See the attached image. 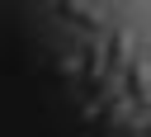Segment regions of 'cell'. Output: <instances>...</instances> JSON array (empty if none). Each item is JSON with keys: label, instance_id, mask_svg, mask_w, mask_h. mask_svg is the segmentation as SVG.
<instances>
[{"label": "cell", "instance_id": "cell-1", "mask_svg": "<svg viewBox=\"0 0 151 137\" xmlns=\"http://www.w3.org/2000/svg\"><path fill=\"white\" fill-rule=\"evenodd\" d=\"M123 66H127V33L123 28H109L104 43H99V76H94V85L123 76Z\"/></svg>", "mask_w": 151, "mask_h": 137}, {"label": "cell", "instance_id": "cell-2", "mask_svg": "<svg viewBox=\"0 0 151 137\" xmlns=\"http://www.w3.org/2000/svg\"><path fill=\"white\" fill-rule=\"evenodd\" d=\"M123 99L137 109H151V61L146 57H127L123 66Z\"/></svg>", "mask_w": 151, "mask_h": 137}, {"label": "cell", "instance_id": "cell-3", "mask_svg": "<svg viewBox=\"0 0 151 137\" xmlns=\"http://www.w3.org/2000/svg\"><path fill=\"white\" fill-rule=\"evenodd\" d=\"M57 14L61 19H71L76 28H85V33H99V14H85V5H76V0H61L57 5Z\"/></svg>", "mask_w": 151, "mask_h": 137}]
</instances>
